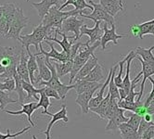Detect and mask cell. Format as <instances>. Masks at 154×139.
Instances as JSON below:
<instances>
[{"label": "cell", "instance_id": "obj_1", "mask_svg": "<svg viewBox=\"0 0 154 139\" xmlns=\"http://www.w3.org/2000/svg\"><path fill=\"white\" fill-rule=\"evenodd\" d=\"M20 54L14 47H0V64L6 68V72L0 75L2 79L14 78L17 74V66L20 62Z\"/></svg>", "mask_w": 154, "mask_h": 139}, {"label": "cell", "instance_id": "obj_2", "mask_svg": "<svg viewBox=\"0 0 154 139\" xmlns=\"http://www.w3.org/2000/svg\"><path fill=\"white\" fill-rule=\"evenodd\" d=\"M45 60H46V63L48 67L49 68V70L51 71L52 72V76L50 78L49 81H41L38 84L39 86H48V87H51L53 89L56 90L61 99H65L66 98V95H67L68 92L71 90V89H74L75 85L74 83L73 84H69V85H66L64 83H62L60 80V77L57 73V70H56V66H55V64L53 62H51L49 60L48 58H46L45 57Z\"/></svg>", "mask_w": 154, "mask_h": 139}, {"label": "cell", "instance_id": "obj_3", "mask_svg": "<svg viewBox=\"0 0 154 139\" xmlns=\"http://www.w3.org/2000/svg\"><path fill=\"white\" fill-rule=\"evenodd\" d=\"M84 47H85V48L84 49H79L78 53H77V55L73 60V65H72V70L70 73V82L69 83L72 84L77 75V73L79 72V71L84 67L85 64L90 59V57L92 55H94V51L98 47H100V41H97L96 42L94 45L92 46H89L88 43H85Z\"/></svg>", "mask_w": 154, "mask_h": 139}, {"label": "cell", "instance_id": "obj_4", "mask_svg": "<svg viewBox=\"0 0 154 139\" xmlns=\"http://www.w3.org/2000/svg\"><path fill=\"white\" fill-rule=\"evenodd\" d=\"M50 35V30L44 26L41 23L38 26L35 27L32 33L26 35H20L18 39L20 43L23 47L29 49L30 46H34L36 50H39V47L42 44V42H45L46 38ZM50 36V35H49Z\"/></svg>", "mask_w": 154, "mask_h": 139}, {"label": "cell", "instance_id": "obj_5", "mask_svg": "<svg viewBox=\"0 0 154 139\" xmlns=\"http://www.w3.org/2000/svg\"><path fill=\"white\" fill-rule=\"evenodd\" d=\"M59 7H53L49 9L48 14L42 20L44 26H46L49 30H61L63 21L71 16L70 11H61Z\"/></svg>", "mask_w": 154, "mask_h": 139}, {"label": "cell", "instance_id": "obj_6", "mask_svg": "<svg viewBox=\"0 0 154 139\" xmlns=\"http://www.w3.org/2000/svg\"><path fill=\"white\" fill-rule=\"evenodd\" d=\"M3 6V16L0 19V35L2 37L6 38L10 25L17 12L18 7L14 3H4Z\"/></svg>", "mask_w": 154, "mask_h": 139}, {"label": "cell", "instance_id": "obj_7", "mask_svg": "<svg viewBox=\"0 0 154 139\" xmlns=\"http://www.w3.org/2000/svg\"><path fill=\"white\" fill-rule=\"evenodd\" d=\"M29 18L25 17L23 11V8H17V12L15 14V17L12 20V23L10 25L9 31L6 36L8 39H19L20 36V32L23 31L24 27L28 24Z\"/></svg>", "mask_w": 154, "mask_h": 139}, {"label": "cell", "instance_id": "obj_8", "mask_svg": "<svg viewBox=\"0 0 154 139\" xmlns=\"http://www.w3.org/2000/svg\"><path fill=\"white\" fill-rule=\"evenodd\" d=\"M89 4L94 8L93 12L90 14H82L80 16H82L85 19H90L94 21V23L104 20L106 23L109 24L111 26L114 24V18L109 15L100 4L95 3L93 0H89Z\"/></svg>", "mask_w": 154, "mask_h": 139}, {"label": "cell", "instance_id": "obj_9", "mask_svg": "<svg viewBox=\"0 0 154 139\" xmlns=\"http://www.w3.org/2000/svg\"><path fill=\"white\" fill-rule=\"evenodd\" d=\"M84 25V20L77 18V16H70L66 19L63 23L60 32L61 33H69V32H72L74 34V39L72 43H76L80 38V29Z\"/></svg>", "mask_w": 154, "mask_h": 139}, {"label": "cell", "instance_id": "obj_10", "mask_svg": "<svg viewBox=\"0 0 154 139\" xmlns=\"http://www.w3.org/2000/svg\"><path fill=\"white\" fill-rule=\"evenodd\" d=\"M137 60H139L141 62V65H142V71L141 72H139L137 75L136 76V78L132 81V83H137V82L139 81L138 79L140 78L141 75H143V79H142V82H141V85H140V92H139V95H138V98H137V101L140 102L142 97H143V94H144V87H145V83H146V80L149 79V77H151V75H154V67L151 66L150 64L145 62L139 56H137L136 58Z\"/></svg>", "mask_w": 154, "mask_h": 139}, {"label": "cell", "instance_id": "obj_11", "mask_svg": "<svg viewBox=\"0 0 154 139\" xmlns=\"http://www.w3.org/2000/svg\"><path fill=\"white\" fill-rule=\"evenodd\" d=\"M45 43L50 47V51L49 52H47L44 50L43 47H42V44L40 45L39 47V52L35 54V56H41V55H44L46 58H48L49 59H53V60H56V61H60V62H66V61H69L70 60V55L68 53H66L65 51H62V52H58L56 50V48L54 47V45L53 43L50 42V41H48V40H45Z\"/></svg>", "mask_w": 154, "mask_h": 139}, {"label": "cell", "instance_id": "obj_12", "mask_svg": "<svg viewBox=\"0 0 154 139\" xmlns=\"http://www.w3.org/2000/svg\"><path fill=\"white\" fill-rule=\"evenodd\" d=\"M95 26L93 28H88L86 25H83L80 29V36L79 38H81L83 35H86L89 37V40L87 41V43L90 45H94L96 42L100 41L103 35V28H100V23L101 21H97L95 23Z\"/></svg>", "mask_w": 154, "mask_h": 139}, {"label": "cell", "instance_id": "obj_13", "mask_svg": "<svg viewBox=\"0 0 154 139\" xmlns=\"http://www.w3.org/2000/svg\"><path fill=\"white\" fill-rule=\"evenodd\" d=\"M45 114L48 115L51 117V121L48 124V127H47V130L44 131V132H41V134H44L47 135V138L46 139H51V136H50V131L52 129V126L58 122L59 121H63L64 122H69V118L67 116V107H66L65 104H63L61 106L60 110L57 112V113H50V112H46Z\"/></svg>", "mask_w": 154, "mask_h": 139}, {"label": "cell", "instance_id": "obj_14", "mask_svg": "<svg viewBox=\"0 0 154 139\" xmlns=\"http://www.w3.org/2000/svg\"><path fill=\"white\" fill-rule=\"evenodd\" d=\"M103 31L104 34L102 35V38L100 40V46L102 47V50L106 49V45L109 42H112L114 45L118 46V39L127 37V35H117L116 34V26L115 24L112 25V28H108V23H105L103 25Z\"/></svg>", "mask_w": 154, "mask_h": 139}, {"label": "cell", "instance_id": "obj_15", "mask_svg": "<svg viewBox=\"0 0 154 139\" xmlns=\"http://www.w3.org/2000/svg\"><path fill=\"white\" fill-rule=\"evenodd\" d=\"M60 0H41L39 3H32V7L35 8L38 12L40 20H43L45 16L48 14L49 9L53 7H60Z\"/></svg>", "mask_w": 154, "mask_h": 139}, {"label": "cell", "instance_id": "obj_16", "mask_svg": "<svg viewBox=\"0 0 154 139\" xmlns=\"http://www.w3.org/2000/svg\"><path fill=\"white\" fill-rule=\"evenodd\" d=\"M153 26H154V19L150 20L149 21H146V23H143L141 24L131 25V26H129V28H130L131 33L133 34L134 36L143 39L144 35H151Z\"/></svg>", "mask_w": 154, "mask_h": 139}, {"label": "cell", "instance_id": "obj_17", "mask_svg": "<svg viewBox=\"0 0 154 139\" xmlns=\"http://www.w3.org/2000/svg\"><path fill=\"white\" fill-rule=\"evenodd\" d=\"M36 59L38 64V76L36 77L35 83H39L41 81H49L52 76V72L47 65L45 56H36Z\"/></svg>", "mask_w": 154, "mask_h": 139}, {"label": "cell", "instance_id": "obj_18", "mask_svg": "<svg viewBox=\"0 0 154 139\" xmlns=\"http://www.w3.org/2000/svg\"><path fill=\"white\" fill-rule=\"evenodd\" d=\"M21 110L18 111H11V110H4L6 113H8L10 115H21L25 114L28 117V122H30L32 127H36V124L32 121V114L34 113L38 108H37V102H30L27 104H21Z\"/></svg>", "mask_w": 154, "mask_h": 139}, {"label": "cell", "instance_id": "obj_19", "mask_svg": "<svg viewBox=\"0 0 154 139\" xmlns=\"http://www.w3.org/2000/svg\"><path fill=\"white\" fill-rule=\"evenodd\" d=\"M129 118L125 116V110L123 109H118L116 113L112 118L109 121L107 126H106V131H116L119 130V126L125 122H127Z\"/></svg>", "mask_w": 154, "mask_h": 139}, {"label": "cell", "instance_id": "obj_20", "mask_svg": "<svg viewBox=\"0 0 154 139\" xmlns=\"http://www.w3.org/2000/svg\"><path fill=\"white\" fill-rule=\"evenodd\" d=\"M100 4L112 17L124 10V3L122 0H100Z\"/></svg>", "mask_w": 154, "mask_h": 139}, {"label": "cell", "instance_id": "obj_21", "mask_svg": "<svg viewBox=\"0 0 154 139\" xmlns=\"http://www.w3.org/2000/svg\"><path fill=\"white\" fill-rule=\"evenodd\" d=\"M27 62H28V59H27V56H26V50L24 47H23V49L20 51V62L17 66V73L23 81H25L27 83H31Z\"/></svg>", "mask_w": 154, "mask_h": 139}, {"label": "cell", "instance_id": "obj_22", "mask_svg": "<svg viewBox=\"0 0 154 139\" xmlns=\"http://www.w3.org/2000/svg\"><path fill=\"white\" fill-rule=\"evenodd\" d=\"M98 88H95L93 90L85 92L81 95H77V98L75 99V102L77 105H79L81 107V110L83 114H86L89 111V102L90 100L93 98V95L95 94V92L97 90Z\"/></svg>", "mask_w": 154, "mask_h": 139}, {"label": "cell", "instance_id": "obj_23", "mask_svg": "<svg viewBox=\"0 0 154 139\" xmlns=\"http://www.w3.org/2000/svg\"><path fill=\"white\" fill-rule=\"evenodd\" d=\"M26 53L28 55V62H27V66H28V71H29V75H30V80L31 83L32 85L35 84V74L38 72V64H37V59L36 56L32 54L30 49H26Z\"/></svg>", "mask_w": 154, "mask_h": 139}, {"label": "cell", "instance_id": "obj_24", "mask_svg": "<svg viewBox=\"0 0 154 139\" xmlns=\"http://www.w3.org/2000/svg\"><path fill=\"white\" fill-rule=\"evenodd\" d=\"M75 85V91L77 93V95H81L85 92L93 90L95 88H100L101 87L103 84H101L100 83H95V82H88L85 80H79L75 82L74 83Z\"/></svg>", "mask_w": 154, "mask_h": 139}, {"label": "cell", "instance_id": "obj_25", "mask_svg": "<svg viewBox=\"0 0 154 139\" xmlns=\"http://www.w3.org/2000/svg\"><path fill=\"white\" fill-rule=\"evenodd\" d=\"M97 58L94 55H92L90 57V59L87 60V62L84 65V67L79 71V72L77 73V75L74 79L73 82H77V81H79V80H83L87 74H89V72L97 65Z\"/></svg>", "mask_w": 154, "mask_h": 139}, {"label": "cell", "instance_id": "obj_26", "mask_svg": "<svg viewBox=\"0 0 154 139\" xmlns=\"http://www.w3.org/2000/svg\"><path fill=\"white\" fill-rule=\"evenodd\" d=\"M55 33H56L57 35H60L62 36V40L60 41L57 37H51V36H48L46 38V40L48 41H50V42H55L57 43V44H59L61 48H62V51H65L66 53H68V54L70 55V52H71V48H72V46L73 43L72 42H69L68 39L70 38V36H67L64 33H61L60 30H55Z\"/></svg>", "mask_w": 154, "mask_h": 139}, {"label": "cell", "instance_id": "obj_27", "mask_svg": "<svg viewBox=\"0 0 154 139\" xmlns=\"http://www.w3.org/2000/svg\"><path fill=\"white\" fill-rule=\"evenodd\" d=\"M69 5H72L74 6V11L76 12H82L83 14L85 12V8H88L91 10V13L93 12V10H94V8L91 6V5H88L86 2H85V0H68L67 2H65L63 5L60 6V8H59L60 10H62L64 8L66 7H68Z\"/></svg>", "mask_w": 154, "mask_h": 139}, {"label": "cell", "instance_id": "obj_28", "mask_svg": "<svg viewBox=\"0 0 154 139\" xmlns=\"http://www.w3.org/2000/svg\"><path fill=\"white\" fill-rule=\"evenodd\" d=\"M136 58H137L136 51H135V49H132L129 52V59H128V60L126 62V74H125V77L124 78L123 86H122V88H124L126 91L127 94H129L131 86H132V82L130 81V66H131L132 60H133L134 59H136Z\"/></svg>", "mask_w": 154, "mask_h": 139}, {"label": "cell", "instance_id": "obj_29", "mask_svg": "<svg viewBox=\"0 0 154 139\" xmlns=\"http://www.w3.org/2000/svg\"><path fill=\"white\" fill-rule=\"evenodd\" d=\"M119 131L122 139H139L137 130L130 126L127 122H125L119 126Z\"/></svg>", "mask_w": 154, "mask_h": 139}, {"label": "cell", "instance_id": "obj_30", "mask_svg": "<svg viewBox=\"0 0 154 139\" xmlns=\"http://www.w3.org/2000/svg\"><path fill=\"white\" fill-rule=\"evenodd\" d=\"M154 50V46L149 48H143V47H137L135 49L137 56H139L145 62L150 64L154 67V55L152 51Z\"/></svg>", "mask_w": 154, "mask_h": 139}, {"label": "cell", "instance_id": "obj_31", "mask_svg": "<svg viewBox=\"0 0 154 139\" xmlns=\"http://www.w3.org/2000/svg\"><path fill=\"white\" fill-rule=\"evenodd\" d=\"M104 79V73H103V69L101 67L100 64H97V65L89 72V74L83 79L88 82H95V83H98Z\"/></svg>", "mask_w": 154, "mask_h": 139}, {"label": "cell", "instance_id": "obj_32", "mask_svg": "<svg viewBox=\"0 0 154 139\" xmlns=\"http://www.w3.org/2000/svg\"><path fill=\"white\" fill-rule=\"evenodd\" d=\"M53 63L55 64L56 66V70H57V73L59 77H62L65 76L66 74L71 73L72 70V65H73V62L72 61H66V62H60V61H56V60H53Z\"/></svg>", "mask_w": 154, "mask_h": 139}, {"label": "cell", "instance_id": "obj_33", "mask_svg": "<svg viewBox=\"0 0 154 139\" xmlns=\"http://www.w3.org/2000/svg\"><path fill=\"white\" fill-rule=\"evenodd\" d=\"M109 100H111V95H109V93L108 92L107 97L102 100L100 105L98 107H97V108H95V109H90L89 110L96 113V114H97L100 119H105V114H106L107 109H108L109 104Z\"/></svg>", "mask_w": 154, "mask_h": 139}, {"label": "cell", "instance_id": "obj_34", "mask_svg": "<svg viewBox=\"0 0 154 139\" xmlns=\"http://www.w3.org/2000/svg\"><path fill=\"white\" fill-rule=\"evenodd\" d=\"M14 79H15V83H16V87H15L14 91H16L18 93V95H19V103L21 105V104H23V101L25 99H27V95H25L24 89H23V79L19 76L18 73L14 76Z\"/></svg>", "mask_w": 154, "mask_h": 139}, {"label": "cell", "instance_id": "obj_35", "mask_svg": "<svg viewBox=\"0 0 154 139\" xmlns=\"http://www.w3.org/2000/svg\"><path fill=\"white\" fill-rule=\"evenodd\" d=\"M23 86L25 92H27V99H30L32 98H34L35 100L39 101L38 95L40 93V88H35V86L31 83H27L23 80Z\"/></svg>", "mask_w": 154, "mask_h": 139}, {"label": "cell", "instance_id": "obj_36", "mask_svg": "<svg viewBox=\"0 0 154 139\" xmlns=\"http://www.w3.org/2000/svg\"><path fill=\"white\" fill-rule=\"evenodd\" d=\"M118 67V64L113 67V72H112V78H111V81H109V93L111 95L112 98H117L120 100V93H119V88L117 87V85L115 84V82H114V78H115V72H116V69Z\"/></svg>", "mask_w": 154, "mask_h": 139}, {"label": "cell", "instance_id": "obj_37", "mask_svg": "<svg viewBox=\"0 0 154 139\" xmlns=\"http://www.w3.org/2000/svg\"><path fill=\"white\" fill-rule=\"evenodd\" d=\"M39 95H40V98H39V101L37 103V108L39 109V108H41V107H42V108L44 109V110L42 111V114L44 115L46 112H48V107L51 104L50 103L51 101H50V98L45 94V92H44L42 87L40 88Z\"/></svg>", "mask_w": 154, "mask_h": 139}, {"label": "cell", "instance_id": "obj_38", "mask_svg": "<svg viewBox=\"0 0 154 139\" xmlns=\"http://www.w3.org/2000/svg\"><path fill=\"white\" fill-rule=\"evenodd\" d=\"M118 102H119V99L111 97V100H109V107H108L106 114H105V119L106 120L109 121L114 116V114L116 113V111L119 109Z\"/></svg>", "mask_w": 154, "mask_h": 139}, {"label": "cell", "instance_id": "obj_39", "mask_svg": "<svg viewBox=\"0 0 154 139\" xmlns=\"http://www.w3.org/2000/svg\"><path fill=\"white\" fill-rule=\"evenodd\" d=\"M129 59V54L123 59V60H121L120 62H118V66L120 67V71H119V73H118V75L114 78V82H115V84L117 85V87L118 88H121L123 86V81L124 79L122 78V75H123V72H124V65H125V63L127 62Z\"/></svg>", "mask_w": 154, "mask_h": 139}, {"label": "cell", "instance_id": "obj_40", "mask_svg": "<svg viewBox=\"0 0 154 139\" xmlns=\"http://www.w3.org/2000/svg\"><path fill=\"white\" fill-rule=\"evenodd\" d=\"M140 104L141 103L137 100L135 102H129L126 100H119L118 102V106L120 109H123L125 110H130L132 112H135Z\"/></svg>", "mask_w": 154, "mask_h": 139}, {"label": "cell", "instance_id": "obj_41", "mask_svg": "<svg viewBox=\"0 0 154 139\" xmlns=\"http://www.w3.org/2000/svg\"><path fill=\"white\" fill-rule=\"evenodd\" d=\"M16 87V83L14 78H7L0 80V90L2 91H14Z\"/></svg>", "mask_w": 154, "mask_h": 139}, {"label": "cell", "instance_id": "obj_42", "mask_svg": "<svg viewBox=\"0 0 154 139\" xmlns=\"http://www.w3.org/2000/svg\"><path fill=\"white\" fill-rule=\"evenodd\" d=\"M19 100L17 99H12L9 97V94L6 93L5 91L0 90V106H1V110H4L8 104L11 103H16Z\"/></svg>", "mask_w": 154, "mask_h": 139}, {"label": "cell", "instance_id": "obj_43", "mask_svg": "<svg viewBox=\"0 0 154 139\" xmlns=\"http://www.w3.org/2000/svg\"><path fill=\"white\" fill-rule=\"evenodd\" d=\"M141 120H142V117L139 116L138 114L137 113H132L130 116H129V120L127 122V123L132 126L133 128H135L136 130H138V127L140 125V122H141Z\"/></svg>", "mask_w": 154, "mask_h": 139}, {"label": "cell", "instance_id": "obj_44", "mask_svg": "<svg viewBox=\"0 0 154 139\" xmlns=\"http://www.w3.org/2000/svg\"><path fill=\"white\" fill-rule=\"evenodd\" d=\"M31 129V127L30 126H27V127H25V128H23V130H20V132H17V133H15V134H10V130L9 129H7V134H2V133H0V139H8V138H16L17 136H19V135H20V134H24V133H26L27 131H29Z\"/></svg>", "mask_w": 154, "mask_h": 139}, {"label": "cell", "instance_id": "obj_45", "mask_svg": "<svg viewBox=\"0 0 154 139\" xmlns=\"http://www.w3.org/2000/svg\"><path fill=\"white\" fill-rule=\"evenodd\" d=\"M154 124V122H146L145 120H144V118L142 117V120H141V122H140V125H139V127H138V130H137V133H138V135H139V139H140V137L142 136V134H144L149 128L151 126V125H153Z\"/></svg>", "mask_w": 154, "mask_h": 139}, {"label": "cell", "instance_id": "obj_46", "mask_svg": "<svg viewBox=\"0 0 154 139\" xmlns=\"http://www.w3.org/2000/svg\"><path fill=\"white\" fill-rule=\"evenodd\" d=\"M42 88H43L44 92H45V94L48 95V97L49 98H53L57 99V100L61 99L60 97V95H59V93H58L56 90H55V89H53V88H51V87H48V86L42 87Z\"/></svg>", "mask_w": 154, "mask_h": 139}, {"label": "cell", "instance_id": "obj_47", "mask_svg": "<svg viewBox=\"0 0 154 139\" xmlns=\"http://www.w3.org/2000/svg\"><path fill=\"white\" fill-rule=\"evenodd\" d=\"M137 86V83H132V86H131V89H130V92L128 94V95L126 97L125 99L124 100H126V101H129V102H135V98L137 97V95H139V93L137 92H135V88Z\"/></svg>", "mask_w": 154, "mask_h": 139}, {"label": "cell", "instance_id": "obj_48", "mask_svg": "<svg viewBox=\"0 0 154 139\" xmlns=\"http://www.w3.org/2000/svg\"><path fill=\"white\" fill-rule=\"evenodd\" d=\"M149 82L151 83V84H152V89H151V91H150V93L149 94V95H148V98L146 99V101H145V103H144V106L147 107L150 104V102H151V100L153 99V98H154V79L153 78H151V77H149Z\"/></svg>", "mask_w": 154, "mask_h": 139}, {"label": "cell", "instance_id": "obj_49", "mask_svg": "<svg viewBox=\"0 0 154 139\" xmlns=\"http://www.w3.org/2000/svg\"><path fill=\"white\" fill-rule=\"evenodd\" d=\"M154 137V124L151 125L149 129L142 134L140 139H152Z\"/></svg>", "mask_w": 154, "mask_h": 139}, {"label": "cell", "instance_id": "obj_50", "mask_svg": "<svg viewBox=\"0 0 154 139\" xmlns=\"http://www.w3.org/2000/svg\"><path fill=\"white\" fill-rule=\"evenodd\" d=\"M119 93H120V100H124L126 98V97L128 95V94L126 93V91L124 88H119Z\"/></svg>", "mask_w": 154, "mask_h": 139}, {"label": "cell", "instance_id": "obj_51", "mask_svg": "<svg viewBox=\"0 0 154 139\" xmlns=\"http://www.w3.org/2000/svg\"><path fill=\"white\" fill-rule=\"evenodd\" d=\"M147 112L151 115L154 114V101L150 102V104L147 107Z\"/></svg>", "mask_w": 154, "mask_h": 139}, {"label": "cell", "instance_id": "obj_52", "mask_svg": "<svg viewBox=\"0 0 154 139\" xmlns=\"http://www.w3.org/2000/svg\"><path fill=\"white\" fill-rule=\"evenodd\" d=\"M143 118H144V120L148 122H153V117L149 113H147L144 117H143Z\"/></svg>", "mask_w": 154, "mask_h": 139}, {"label": "cell", "instance_id": "obj_53", "mask_svg": "<svg viewBox=\"0 0 154 139\" xmlns=\"http://www.w3.org/2000/svg\"><path fill=\"white\" fill-rule=\"evenodd\" d=\"M6 71H7V70H6V68H4V67L1 65V64H0V75H2L3 73H5V72H6Z\"/></svg>", "mask_w": 154, "mask_h": 139}, {"label": "cell", "instance_id": "obj_54", "mask_svg": "<svg viewBox=\"0 0 154 139\" xmlns=\"http://www.w3.org/2000/svg\"><path fill=\"white\" fill-rule=\"evenodd\" d=\"M2 16H3V6L0 4V19L2 18Z\"/></svg>", "mask_w": 154, "mask_h": 139}, {"label": "cell", "instance_id": "obj_55", "mask_svg": "<svg viewBox=\"0 0 154 139\" xmlns=\"http://www.w3.org/2000/svg\"><path fill=\"white\" fill-rule=\"evenodd\" d=\"M67 1H68V0H60V3H62L61 5H63L65 2H67Z\"/></svg>", "mask_w": 154, "mask_h": 139}, {"label": "cell", "instance_id": "obj_56", "mask_svg": "<svg viewBox=\"0 0 154 139\" xmlns=\"http://www.w3.org/2000/svg\"><path fill=\"white\" fill-rule=\"evenodd\" d=\"M151 35H154V26H153V28H152V32H151Z\"/></svg>", "mask_w": 154, "mask_h": 139}, {"label": "cell", "instance_id": "obj_57", "mask_svg": "<svg viewBox=\"0 0 154 139\" xmlns=\"http://www.w3.org/2000/svg\"><path fill=\"white\" fill-rule=\"evenodd\" d=\"M32 139H37V137L35 135H32Z\"/></svg>", "mask_w": 154, "mask_h": 139}, {"label": "cell", "instance_id": "obj_58", "mask_svg": "<svg viewBox=\"0 0 154 139\" xmlns=\"http://www.w3.org/2000/svg\"><path fill=\"white\" fill-rule=\"evenodd\" d=\"M26 1H27V2H29V1H30V0H26Z\"/></svg>", "mask_w": 154, "mask_h": 139}, {"label": "cell", "instance_id": "obj_59", "mask_svg": "<svg viewBox=\"0 0 154 139\" xmlns=\"http://www.w3.org/2000/svg\"><path fill=\"white\" fill-rule=\"evenodd\" d=\"M0 110H1V106H0Z\"/></svg>", "mask_w": 154, "mask_h": 139}]
</instances>
